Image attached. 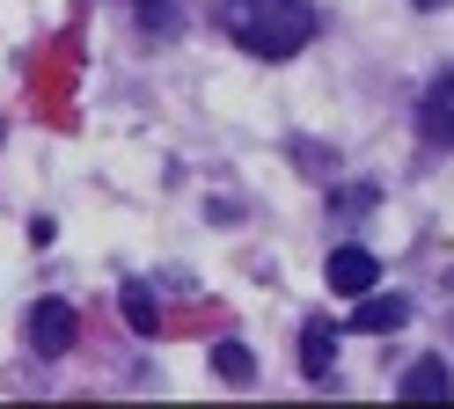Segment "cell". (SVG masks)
<instances>
[{
  "mask_svg": "<svg viewBox=\"0 0 454 409\" xmlns=\"http://www.w3.org/2000/svg\"><path fill=\"white\" fill-rule=\"evenodd\" d=\"M139 22H147L154 37H176V0H139Z\"/></svg>",
  "mask_w": 454,
  "mask_h": 409,
  "instance_id": "30bf717a",
  "label": "cell"
},
{
  "mask_svg": "<svg viewBox=\"0 0 454 409\" xmlns=\"http://www.w3.org/2000/svg\"><path fill=\"white\" fill-rule=\"evenodd\" d=\"M22 336H30L37 359H67V351H74V307L67 300H37L30 321H22Z\"/></svg>",
  "mask_w": 454,
  "mask_h": 409,
  "instance_id": "7a4b0ae2",
  "label": "cell"
},
{
  "mask_svg": "<svg viewBox=\"0 0 454 409\" xmlns=\"http://www.w3.org/2000/svg\"><path fill=\"white\" fill-rule=\"evenodd\" d=\"M323 271H330V292H352V300H359V292H374L381 263L366 256L359 242H345V249H330V263H323Z\"/></svg>",
  "mask_w": 454,
  "mask_h": 409,
  "instance_id": "277c9868",
  "label": "cell"
},
{
  "mask_svg": "<svg viewBox=\"0 0 454 409\" xmlns=\"http://www.w3.org/2000/svg\"><path fill=\"white\" fill-rule=\"evenodd\" d=\"M301 373H308V388H330V373H337V329L330 321L301 329Z\"/></svg>",
  "mask_w": 454,
  "mask_h": 409,
  "instance_id": "8992f818",
  "label": "cell"
},
{
  "mask_svg": "<svg viewBox=\"0 0 454 409\" xmlns=\"http://www.w3.org/2000/svg\"><path fill=\"white\" fill-rule=\"evenodd\" d=\"M411 321V300L403 292H359V307H352V329L359 336H395Z\"/></svg>",
  "mask_w": 454,
  "mask_h": 409,
  "instance_id": "3957f363",
  "label": "cell"
},
{
  "mask_svg": "<svg viewBox=\"0 0 454 409\" xmlns=\"http://www.w3.org/2000/svg\"><path fill=\"white\" fill-rule=\"evenodd\" d=\"M395 395H403V402H447V395H454V373H447V359H418L403 380H395Z\"/></svg>",
  "mask_w": 454,
  "mask_h": 409,
  "instance_id": "52a82bcc",
  "label": "cell"
},
{
  "mask_svg": "<svg viewBox=\"0 0 454 409\" xmlns=\"http://www.w3.org/2000/svg\"><path fill=\"white\" fill-rule=\"evenodd\" d=\"M418 132L433 139V146H454V73H440L433 88H425V103H418Z\"/></svg>",
  "mask_w": 454,
  "mask_h": 409,
  "instance_id": "5b68a950",
  "label": "cell"
},
{
  "mask_svg": "<svg viewBox=\"0 0 454 409\" xmlns=\"http://www.w3.org/2000/svg\"><path fill=\"white\" fill-rule=\"evenodd\" d=\"M213 373L227 388H249L257 380V359H249V343H213Z\"/></svg>",
  "mask_w": 454,
  "mask_h": 409,
  "instance_id": "ba28073f",
  "label": "cell"
},
{
  "mask_svg": "<svg viewBox=\"0 0 454 409\" xmlns=\"http://www.w3.org/2000/svg\"><path fill=\"white\" fill-rule=\"evenodd\" d=\"M118 300H125V321H132V329H139V336H154V329H161V314H154V292H147V285H139V278H132V285L118 292Z\"/></svg>",
  "mask_w": 454,
  "mask_h": 409,
  "instance_id": "9c48e42d",
  "label": "cell"
},
{
  "mask_svg": "<svg viewBox=\"0 0 454 409\" xmlns=\"http://www.w3.org/2000/svg\"><path fill=\"white\" fill-rule=\"evenodd\" d=\"M220 29L249 58H294L323 29V15L308 8V0H220Z\"/></svg>",
  "mask_w": 454,
  "mask_h": 409,
  "instance_id": "6da1fadb",
  "label": "cell"
},
{
  "mask_svg": "<svg viewBox=\"0 0 454 409\" xmlns=\"http://www.w3.org/2000/svg\"><path fill=\"white\" fill-rule=\"evenodd\" d=\"M411 8H447V0H411Z\"/></svg>",
  "mask_w": 454,
  "mask_h": 409,
  "instance_id": "7c38bea8",
  "label": "cell"
},
{
  "mask_svg": "<svg viewBox=\"0 0 454 409\" xmlns=\"http://www.w3.org/2000/svg\"><path fill=\"white\" fill-rule=\"evenodd\" d=\"M330 212H345V220L374 212V183H352V190H337V197H330Z\"/></svg>",
  "mask_w": 454,
  "mask_h": 409,
  "instance_id": "8fae6325",
  "label": "cell"
}]
</instances>
